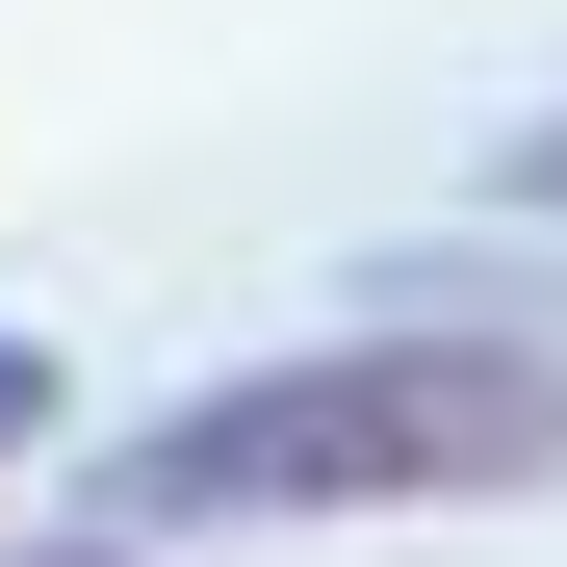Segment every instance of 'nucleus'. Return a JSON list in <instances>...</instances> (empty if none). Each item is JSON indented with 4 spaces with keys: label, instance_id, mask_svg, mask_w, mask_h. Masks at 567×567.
<instances>
[{
    "label": "nucleus",
    "instance_id": "f03ea898",
    "mask_svg": "<svg viewBox=\"0 0 567 567\" xmlns=\"http://www.w3.org/2000/svg\"><path fill=\"white\" fill-rule=\"evenodd\" d=\"M491 207H542V233H567V104H516V130H491Z\"/></svg>",
    "mask_w": 567,
    "mask_h": 567
},
{
    "label": "nucleus",
    "instance_id": "f257e3e1",
    "mask_svg": "<svg viewBox=\"0 0 567 567\" xmlns=\"http://www.w3.org/2000/svg\"><path fill=\"white\" fill-rule=\"evenodd\" d=\"M567 491V361L542 336H284L233 388H181L104 439V542H284V516H542Z\"/></svg>",
    "mask_w": 567,
    "mask_h": 567
},
{
    "label": "nucleus",
    "instance_id": "20e7f679",
    "mask_svg": "<svg viewBox=\"0 0 567 567\" xmlns=\"http://www.w3.org/2000/svg\"><path fill=\"white\" fill-rule=\"evenodd\" d=\"M0 567H155V542H0Z\"/></svg>",
    "mask_w": 567,
    "mask_h": 567
},
{
    "label": "nucleus",
    "instance_id": "7ed1b4c3",
    "mask_svg": "<svg viewBox=\"0 0 567 567\" xmlns=\"http://www.w3.org/2000/svg\"><path fill=\"white\" fill-rule=\"evenodd\" d=\"M52 413H78V388H52V336H0V464H27Z\"/></svg>",
    "mask_w": 567,
    "mask_h": 567
}]
</instances>
